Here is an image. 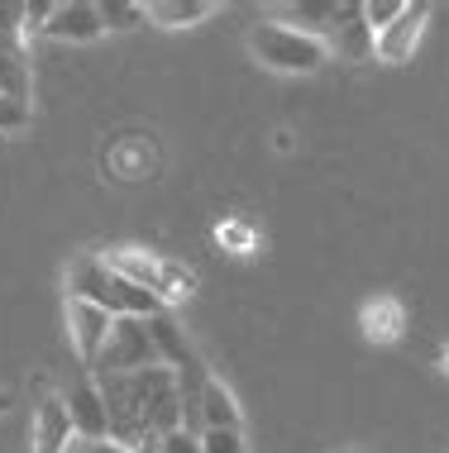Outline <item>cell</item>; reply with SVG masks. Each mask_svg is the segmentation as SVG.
<instances>
[{
	"instance_id": "4fadbf2b",
	"label": "cell",
	"mask_w": 449,
	"mask_h": 453,
	"mask_svg": "<svg viewBox=\"0 0 449 453\" xmlns=\"http://www.w3.org/2000/svg\"><path fill=\"white\" fill-rule=\"evenodd\" d=\"M197 415L205 430H244V411H239L235 391H229L215 372L201 377V396H197Z\"/></svg>"
},
{
	"instance_id": "5b68a950",
	"label": "cell",
	"mask_w": 449,
	"mask_h": 453,
	"mask_svg": "<svg viewBox=\"0 0 449 453\" xmlns=\"http://www.w3.org/2000/svg\"><path fill=\"white\" fill-rule=\"evenodd\" d=\"M139 367H158V349L149 334V320L120 315L111 320V339H105L101 358H96L91 377H115V372H139Z\"/></svg>"
},
{
	"instance_id": "ba28073f",
	"label": "cell",
	"mask_w": 449,
	"mask_h": 453,
	"mask_svg": "<svg viewBox=\"0 0 449 453\" xmlns=\"http://www.w3.org/2000/svg\"><path fill=\"white\" fill-rule=\"evenodd\" d=\"M101 34H105V24L91 0H58L43 24V39H53V43H96Z\"/></svg>"
},
{
	"instance_id": "ffe728a7",
	"label": "cell",
	"mask_w": 449,
	"mask_h": 453,
	"mask_svg": "<svg viewBox=\"0 0 449 453\" xmlns=\"http://www.w3.org/2000/svg\"><path fill=\"white\" fill-rule=\"evenodd\" d=\"M158 453H201V434H191L187 425H182V430L163 434V449H158Z\"/></svg>"
},
{
	"instance_id": "44dd1931",
	"label": "cell",
	"mask_w": 449,
	"mask_h": 453,
	"mask_svg": "<svg viewBox=\"0 0 449 453\" xmlns=\"http://www.w3.org/2000/svg\"><path fill=\"white\" fill-rule=\"evenodd\" d=\"M81 453H129V449L115 444V439H96V444H87V439H81Z\"/></svg>"
},
{
	"instance_id": "6da1fadb",
	"label": "cell",
	"mask_w": 449,
	"mask_h": 453,
	"mask_svg": "<svg viewBox=\"0 0 449 453\" xmlns=\"http://www.w3.org/2000/svg\"><path fill=\"white\" fill-rule=\"evenodd\" d=\"M111 415V439L125 444L129 453H158L163 434L187 425V406H182V382L173 367H139V372H115L96 377Z\"/></svg>"
},
{
	"instance_id": "2e32d148",
	"label": "cell",
	"mask_w": 449,
	"mask_h": 453,
	"mask_svg": "<svg viewBox=\"0 0 449 453\" xmlns=\"http://www.w3.org/2000/svg\"><path fill=\"white\" fill-rule=\"evenodd\" d=\"M406 0H363V24L373 29V39H378L383 29H392L397 19H402Z\"/></svg>"
},
{
	"instance_id": "9a60e30c",
	"label": "cell",
	"mask_w": 449,
	"mask_h": 453,
	"mask_svg": "<svg viewBox=\"0 0 449 453\" xmlns=\"http://www.w3.org/2000/svg\"><path fill=\"white\" fill-rule=\"evenodd\" d=\"M96 10H101L105 29H139L149 19V5H139V0H101Z\"/></svg>"
},
{
	"instance_id": "8992f818",
	"label": "cell",
	"mask_w": 449,
	"mask_h": 453,
	"mask_svg": "<svg viewBox=\"0 0 449 453\" xmlns=\"http://www.w3.org/2000/svg\"><path fill=\"white\" fill-rule=\"evenodd\" d=\"M67 339H72V353L81 358V367H96V358H101V349H105V339H111V320L115 315H105L101 305H91V301H77V296H67Z\"/></svg>"
},
{
	"instance_id": "8fae6325",
	"label": "cell",
	"mask_w": 449,
	"mask_h": 453,
	"mask_svg": "<svg viewBox=\"0 0 449 453\" xmlns=\"http://www.w3.org/2000/svg\"><path fill=\"white\" fill-rule=\"evenodd\" d=\"M359 329H363V339L368 344H397V339L406 334V305L392 296V291H378V296H368L363 301V311H359Z\"/></svg>"
},
{
	"instance_id": "d4e9b609",
	"label": "cell",
	"mask_w": 449,
	"mask_h": 453,
	"mask_svg": "<svg viewBox=\"0 0 449 453\" xmlns=\"http://www.w3.org/2000/svg\"><path fill=\"white\" fill-rule=\"evenodd\" d=\"M67 453H81V439H72V444H67Z\"/></svg>"
},
{
	"instance_id": "cb8c5ba5",
	"label": "cell",
	"mask_w": 449,
	"mask_h": 453,
	"mask_svg": "<svg viewBox=\"0 0 449 453\" xmlns=\"http://www.w3.org/2000/svg\"><path fill=\"white\" fill-rule=\"evenodd\" d=\"M10 411V391H0V415H5Z\"/></svg>"
},
{
	"instance_id": "52a82bcc",
	"label": "cell",
	"mask_w": 449,
	"mask_h": 453,
	"mask_svg": "<svg viewBox=\"0 0 449 453\" xmlns=\"http://www.w3.org/2000/svg\"><path fill=\"white\" fill-rule=\"evenodd\" d=\"M67 406V420H72V434L96 444V439H111V415H105V401H101V387H96L91 372H81L77 382L67 387L63 396Z\"/></svg>"
},
{
	"instance_id": "603a6c76",
	"label": "cell",
	"mask_w": 449,
	"mask_h": 453,
	"mask_svg": "<svg viewBox=\"0 0 449 453\" xmlns=\"http://www.w3.org/2000/svg\"><path fill=\"white\" fill-rule=\"evenodd\" d=\"M440 372H445V377H449V344H445V349H440Z\"/></svg>"
},
{
	"instance_id": "7402d4cb",
	"label": "cell",
	"mask_w": 449,
	"mask_h": 453,
	"mask_svg": "<svg viewBox=\"0 0 449 453\" xmlns=\"http://www.w3.org/2000/svg\"><path fill=\"white\" fill-rule=\"evenodd\" d=\"M273 149H277V153H292V134L277 129V134H273Z\"/></svg>"
},
{
	"instance_id": "277c9868",
	"label": "cell",
	"mask_w": 449,
	"mask_h": 453,
	"mask_svg": "<svg viewBox=\"0 0 449 453\" xmlns=\"http://www.w3.org/2000/svg\"><path fill=\"white\" fill-rule=\"evenodd\" d=\"M101 258L111 263L120 277L135 281V287L153 291V296L163 301V305L187 301V296H191V287H197V277H191L187 267H177V263L158 258V253H143V249H111V253H101Z\"/></svg>"
},
{
	"instance_id": "7c38bea8",
	"label": "cell",
	"mask_w": 449,
	"mask_h": 453,
	"mask_svg": "<svg viewBox=\"0 0 449 453\" xmlns=\"http://www.w3.org/2000/svg\"><path fill=\"white\" fill-rule=\"evenodd\" d=\"M325 43H330V53H339L344 63H368L373 58V29L363 24V5L344 0V5L335 10V29Z\"/></svg>"
},
{
	"instance_id": "3957f363",
	"label": "cell",
	"mask_w": 449,
	"mask_h": 453,
	"mask_svg": "<svg viewBox=\"0 0 449 453\" xmlns=\"http://www.w3.org/2000/svg\"><path fill=\"white\" fill-rule=\"evenodd\" d=\"M249 53L253 63H263L268 72H287V77H311L330 63V43L321 34H306L287 19H263L249 29Z\"/></svg>"
},
{
	"instance_id": "9c48e42d",
	"label": "cell",
	"mask_w": 449,
	"mask_h": 453,
	"mask_svg": "<svg viewBox=\"0 0 449 453\" xmlns=\"http://www.w3.org/2000/svg\"><path fill=\"white\" fill-rule=\"evenodd\" d=\"M426 24H430V5H426V0L406 5L402 19L373 39V58H378V63H406V58L416 53V43H421V34H426Z\"/></svg>"
},
{
	"instance_id": "ac0fdd59",
	"label": "cell",
	"mask_w": 449,
	"mask_h": 453,
	"mask_svg": "<svg viewBox=\"0 0 449 453\" xmlns=\"http://www.w3.org/2000/svg\"><path fill=\"white\" fill-rule=\"evenodd\" d=\"M215 239H221L225 249H235V253H249L253 249V229L244 225V219H225V225L215 229Z\"/></svg>"
},
{
	"instance_id": "5bb4252c",
	"label": "cell",
	"mask_w": 449,
	"mask_h": 453,
	"mask_svg": "<svg viewBox=\"0 0 449 453\" xmlns=\"http://www.w3.org/2000/svg\"><path fill=\"white\" fill-rule=\"evenodd\" d=\"M211 10H215L211 0H153L149 19L163 24V29H191V24H201Z\"/></svg>"
},
{
	"instance_id": "7a4b0ae2",
	"label": "cell",
	"mask_w": 449,
	"mask_h": 453,
	"mask_svg": "<svg viewBox=\"0 0 449 453\" xmlns=\"http://www.w3.org/2000/svg\"><path fill=\"white\" fill-rule=\"evenodd\" d=\"M67 296L101 305L105 315H115V320H120V315L149 320V315L167 311V305L158 301L153 291H143V287H135L129 277H120L115 267L101 258V253H81V258H72V267H67Z\"/></svg>"
},
{
	"instance_id": "30bf717a",
	"label": "cell",
	"mask_w": 449,
	"mask_h": 453,
	"mask_svg": "<svg viewBox=\"0 0 449 453\" xmlns=\"http://www.w3.org/2000/svg\"><path fill=\"white\" fill-rule=\"evenodd\" d=\"M72 420H67V406L63 396H39V406H34V420H29V453H67L72 444Z\"/></svg>"
},
{
	"instance_id": "e0dca14e",
	"label": "cell",
	"mask_w": 449,
	"mask_h": 453,
	"mask_svg": "<svg viewBox=\"0 0 449 453\" xmlns=\"http://www.w3.org/2000/svg\"><path fill=\"white\" fill-rule=\"evenodd\" d=\"M201 453H249L244 430H201Z\"/></svg>"
},
{
	"instance_id": "d6986e66",
	"label": "cell",
	"mask_w": 449,
	"mask_h": 453,
	"mask_svg": "<svg viewBox=\"0 0 449 453\" xmlns=\"http://www.w3.org/2000/svg\"><path fill=\"white\" fill-rule=\"evenodd\" d=\"M48 15H53V0H29V5H24V24H19V39L29 43L34 34H43Z\"/></svg>"
}]
</instances>
